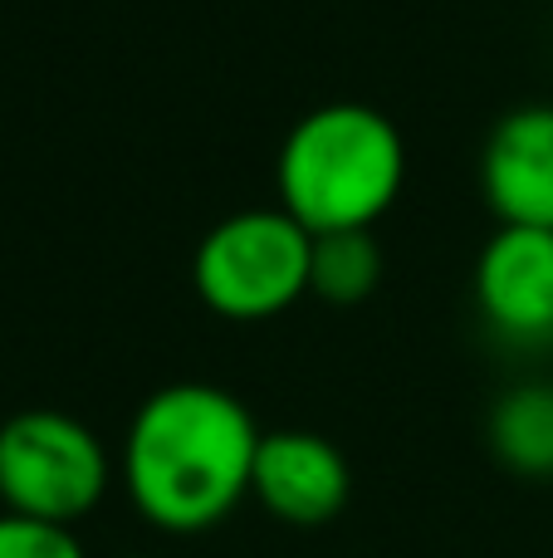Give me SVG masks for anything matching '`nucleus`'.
Segmentation results:
<instances>
[{"label":"nucleus","mask_w":553,"mask_h":558,"mask_svg":"<svg viewBox=\"0 0 553 558\" xmlns=\"http://www.w3.org/2000/svg\"><path fill=\"white\" fill-rule=\"evenodd\" d=\"M490 451L525 481H553V383H519L490 412Z\"/></svg>","instance_id":"nucleus-8"},{"label":"nucleus","mask_w":553,"mask_h":558,"mask_svg":"<svg viewBox=\"0 0 553 558\" xmlns=\"http://www.w3.org/2000/svg\"><path fill=\"white\" fill-rule=\"evenodd\" d=\"M480 192L500 226L553 231V104L509 108L480 153Z\"/></svg>","instance_id":"nucleus-7"},{"label":"nucleus","mask_w":553,"mask_h":558,"mask_svg":"<svg viewBox=\"0 0 553 558\" xmlns=\"http://www.w3.org/2000/svg\"><path fill=\"white\" fill-rule=\"evenodd\" d=\"M123 558H147V554H123Z\"/></svg>","instance_id":"nucleus-11"},{"label":"nucleus","mask_w":553,"mask_h":558,"mask_svg":"<svg viewBox=\"0 0 553 558\" xmlns=\"http://www.w3.org/2000/svg\"><path fill=\"white\" fill-rule=\"evenodd\" d=\"M260 426L216 383L157 387L123 436V485L133 510L162 534H206L250 495Z\"/></svg>","instance_id":"nucleus-1"},{"label":"nucleus","mask_w":553,"mask_h":558,"mask_svg":"<svg viewBox=\"0 0 553 558\" xmlns=\"http://www.w3.org/2000/svg\"><path fill=\"white\" fill-rule=\"evenodd\" d=\"M0 558H88L74 530L25 514H0Z\"/></svg>","instance_id":"nucleus-10"},{"label":"nucleus","mask_w":553,"mask_h":558,"mask_svg":"<svg viewBox=\"0 0 553 558\" xmlns=\"http://www.w3.org/2000/svg\"><path fill=\"white\" fill-rule=\"evenodd\" d=\"M250 495L265 514L290 530H323L343 514L353 495V471L343 451L319 432H265L255 451Z\"/></svg>","instance_id":"nucleus-5"},{"label":"nucleus","mask_w":553,"mask_h":558,"mask_svg":"<svg viewBox=\"0 0 553 558\" xmlns=\"http://www.w3.org/2000/svg\"><path fill=\"white\" fill-rule=\"evenodd\" d=\"M407 182V143L372 104H323L284 133L274 157L280 206L309 235L372 231Z\"/></svg>","instance_id":"nucleus-2"},{"label":"nucleus","mask_w":553,"mask_h":558,"mask_svg":"<svg viewBox=\"0 0 553 558\" xmlns=\"http://www.w3.org/2000/svg\"><path fill=\"white\" fill-rule=\"evenodd\" d=\"M314 235L284 206H250L201 235L192 255V284L211 314L231 324H260L309 294Z\"/></svg>","instance_id":"nucleus-3"},{"label":"nucleus","mask_w":553,"mask_h":558,"mask_svg":"<svg viewBox=\"0 0 553 558\" xmlns=\"http://www.w3.org/2000/svg\"><path fill=\"white\" fill-rule=\"evenodd\" d=\"M378 279H382V245L372 231L314 235V260H309V294L314 299L353 308L378 289Z\"/></svg>","instance_id":"nucleus-9"},{"label":"nucleus","mask_w":553,"mask_h":558,"mask_svg":"<svg viewBox=\"0 0 553 558\" xmlns=\"http://www.w3.org/2000/svg\"><path fill=\"white\" fill-rule=\"evenodd\" d=\"M476 304L509 343L553 338V231L500 226L476 260Z\"/></svg>","instance_id":"nucleus-6"},{"label":"nucleus","mask_w":553,"mask_h":558,"mask_svg":"<svg viewBox=\"0 0 553 558\" xmlns=\"http://www.w3.org/2000/svg\"><path fill=\"white\" fill-rule=\"evenodd\" d=\"M113 461L94 426L54 407H29L0 422V505L5 514L74 530L108 495Z\"/></svg>","instance_id":"nucleus-4"}]
</instances>
